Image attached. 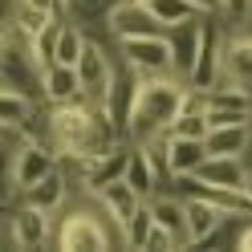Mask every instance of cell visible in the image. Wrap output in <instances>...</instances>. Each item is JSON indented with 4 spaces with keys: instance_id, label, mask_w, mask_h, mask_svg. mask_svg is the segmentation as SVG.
<instances>
[{
    "instance_id": "obj_1",
    "label": "cell",
    "mask_w": 252,
    "mask_h": 252,
    "mask_svg": "<svg viewBox=\"0 0 252 252\" xmlns=\"http://www.w3.org/2000/svg\"><path fill=\"white\" fill-rule=\"evenodd\" d=\"M183 94H187V82L175 77V73L143 77L134 114H130V122H126V143L147 147V143H155V138L171 134V122H175L179 110H183Z\"/></svg>"
},
{
    "instance_id": "obj_2",
    "label": "cell",
    "mask_w": 252,
    "mask_h": 252,
    "mask_svg": "<svg viewBox=\"0 0 252 252\" xmlns=\"http://www.w3.org/2000/svg\"><path fill=\"white\" fill-rule=\"evenodd\" d=\"M53 244L57 248H69V252H102V248H126L122 240V228L110 220L106 212H90V208H77L61 220V228L53 232Z\"/></svg>"
},
{
    "instance_id": "obj_3",
    "label": "cell",
    "mask_w": 252,
    "mask_h": 252,
    "mask_svg": "<svg viewBox=\"0 0 252 252\" xmlns=\"http://www.w3.org/2000/svg\"><path fill=\"white\" fill-rule=\"evenodd\" d=\"M143 77L147 73H138L134 65H126V61L118 57V65H114V77H110V86H106V94H102V114L110 118L122 130V138H126V122H130V114H134V102H138V90H143Z\"/></svg>"
},
{
    "instance_id": "obj_4",
    "label": "cell",
    "mask_w": 252,
    "mask_h": 252,
    "mask_svg": "<svg viewBox=\"0 0 252 252\" xmlns=\"http://www.w3.org/2000/svg\"><path fill=\"white\" fill-rule=\"evenodd\" d=\"M118 57L126 65H134L138 73L159 77V73H175V57H171L167 33H147V37H126L118 41Z\"/></svg>"
},
{
    "instance_id": "obj_5",
    "label": "cell",
    "mask_w": 252,
    "mask_h": 252,
    "mask_svg": "<svg viewBox=\"0 0 252 252\" xmlns=\"http://www.w3.org/2000/svg\"><path fill=\"white\" fill-rule=\"evenodd\" d=\"M126 163H130V143H114V147L102 151V155L73 159V167H77V183H82L86 195L102 191V187L114 183V179H126Z\"/></svg>"
},
{
    "instance_id": "obj_6",
    "label": "cell",
    "mask_w": 252,
    "mask_h": 252,
    "mask_svg": "<svg viewBox=\"0 0 252 252\" xmlns=\"http://www.w3.org/2000/svg\"><path fill=\"white\" fill-rule=\"evenodd\" d=\"M49 212H41L33 208V203H12V212H8V244L12 248H45V244H53V232H49Z\"/></svg>"
},
{
    "instance_id": "obj_7",
    "label": "cell",
    "mask_w": 252,
    "mask_h": 252,
    "mask_svg": "<svg viewBox=\"0 0 252 252\" xmlns=\"http://www.w3.org/2000/svg\"><path fill=\"white\" fill-rule=\"evenodd\" d=\"M106 33L114 41H126V37H147V33H167V25L155 17V8L143 4V0H118L106 17Z\"/></svg>"
},
{
    "instance_id": "obj_8",
    "label": "cell",
    "mask_w": 252,
    "mask_h": 252,
    "mask_svg": "<svg viewBox=\"0 0 252 252\" xmlns=\"http://www.w3.org/2000/svg\"><path fill=\"white\" fill-rule=\"evenodd\" d=\"M57 163V147L53 143H45V138H33V143H25L17 155H12V167H8V175H12V191H25V187H33L37 179H45Z\"/></svg>"
},
{
    "instance_id": "obj_9",
    "label": "cell",
    "mask_w": 252,
    "mask_h": 252,
    "mask_svg": "<svg viewBox=\"0 0 252 252\" xmlns=\"http://www.w3.org/2000/svg\"><path fill=\"white\" fill-rule=\"evenodd\" d=\"M203 25L208 17H191V21H179V25H167V45H171V57H175V77H191L195 61H199V45H203Z\"/></svg>"
},
{
    "instance_id": "obj_10",
    "label": "cell",
    "mask_w": 252,
    "mask_h": 252,
    "mask_svg": "<svg viewBox=\"0 0 252 252\" xmlns=\"http://www.w3.org/2000/svg\"><path fill=\"white\" fill-rule=\"evenodd\" d=\"M114 53L110 49H102V41H86V53H82V61H77V73H82V90H86V98L98 106L102 102V94H106V86H110V77H114Z\"/></svg>"
},
{
    "instance_id": "obj_11",
    "label": "cell",
    "mask_w": 252,
    "mask_h": 252,
    "mask_svg": "<svg viewBox=\"0 0 252 252\" xmlns=\"http://www.w3.org/2000/svg\"><path fill=\"white\" fill-rule=\"evenodd\" d=\"M248 159L244 155H208V159L199 163L195 179L203 187H224V191H244L248 183Z\"/></svg>"
},
{
    "instance_id": "obj_12",
    "label": "cell",
    "mask_w": 252,
    "mask_h": 252,
    "mask_svg": "<svg viewBox=\"0 0 252 252\" xmlns=\"http://www.w3.org/2000/svg\"><path fill=\"white\" fill-rule=\"evenodd\" d=\"M41 98L49 106H65V102H90L82 90V73L77 65H61V61H49L41 73Z\"/></svg>"
},
{
    "instance_id": "obj_13",
    "label": "cell",
    "mask_w": 252,
    "mask_h": 252,
    "mask_svg": "<svg viewBox=\"0 0 252 252\" xmlns=\"http://www.w3.org/2000/svg\"><path fill=\"white\" fill-rule=\"evenodd\" d=\"M183 199H187V232H191V244H208L224 228L228 212L220 203H212L208 195H183Z\"/></svg>"
},
{
    "instance_id": "obj_14",
    "label": "cell",
    "mask_w": 252,
    "mask_h": 252,
    "mask_svg": "<svg viewBox=\"0 0 252 252\" xmlns=\"http://www.w3.org/2000/svg\"><path fill=\"white\" fill-rule=\"evenodd\" d=\"M90 199L98 203V208H102L110 220H114L118 228H126V220H130V216L138 212V203H143V195H138V191H134V187L126 183V179H114V183H106L102 191H94ZM122 240H126V236H122Z\"/></svg>"
},
{
    "instance_id": "obj_15",
    "label": "cell",
    "mask_w": 252,
    "mask_h": 252,
    "mask_svg": "<svg viewBox=\"0 0 252 252\" xmlns=\"http://www.w3.org/2000/svg\"><path fill=\"white\" fill-rule=\"evenodd\" d=\"M21 199L53 216V212H61V208H65V199H69V175H65L61 167H53L45 179H37L33 187H25V191H21Z\"/></svg>"
},
{
    "instance_id": "obj_16",
    "label": "cell",
    "mask_w": 252,
    "mask_h": 252,
    "mask_svg": "<svg viewBox=\"0 0 252 252\" xmlns=\"http://www.w3.org/2000/svg\"><path fill=\"white\" fill-rule=\"evenodd\" d=\"M224 65L232 69L236 86L244 94H252V25H236V33L224 41Z\"/></svg>"
},
{
    "instance_id": "obj_17",
    "label": "cell",
    "mask_w": 252,
    "mask_h": 252,
    "mask_svg": "<svg viewBox=\"0 0 252 252\" xmlns=\"http://www.w3.org/2000/svg\"><path fill=\"white\" fill-rule=\"evenodd\" d=\"M163 155L175 175H195L199 163L208 159V143L203 138H183V134H163Z\"/></svg>"
},
{
    "instance_id": "obj_18",
    "label": "cell",
    "mask_w": 252,
    "mask_h": 252,
    "mask_svg": "<svg viewBox=\"0 0 252 252\" xmlns=\"http://www.w3.org/2000/svg\"><path fill=\"white\" fill-rule=\"evenodd\" d=\"M0 122L4 126H33V94H25L17 86H4V98H0Z\"/></svg>"
},
{
    "instance_id": "obj_19",
    "label": "cell",
    "mask_w": 252,
    "mask_h": 252,
    "mask_svg": "<svg viewBox=\"0 0 252 252\" xmlns=\"http://www.w3.org/2000/svg\"><path fill=\"white\" fill-rule=\"evenodd\" d=\"M86 25L82 21H65L61 25V37H57V57L53 61H61V65H77L82 61V53H86Z\"/></svg>"
},
{
    "instance_id": "obj_20",
    "label": "cell",
    "mask_w": 252,
    "mask_h": 252,
    "mask_svg": "<svg viewBox=\"0 0 252 252\" xmlns=\"http://www.w3.org/2000/svg\"><path fill=\"white\" fill-rule=\"evenodd\" d=\"M151 232H155V212H151V199H143V203H138V212L126 220V228H122L126 248H147Z\"/></svg>"
},
{
    "instance_id": "obj_21",
    "label": "cell",
    "mask_w": 252,
    "mask_h": 252,
    "mask_svg": "<svg viewBox=\"0 0 252 252\" xmlns=\"http://www.w3.org/2000/svg\"><path fill=\"white\" fill-rule=\"evenodd\" d=\"M212 122H208V110H179V118L171 122V134H183V138H208Z\"/></svg>"
},
{
    "instance_id": "obj_22",
    "label": "cell",
    "mask_w": 252,
    "mask_h": 252,
    "mask_svg": "<svg viewBox=\"0 0 252 252\" xmlns=\"http://www.w3.org/2000/svg\"><path fill=\"white\" fill-rule=\"evenodd\" d=\"M61 25H65V21H61V17H53V21L45 25V29H41V33H37L33 41H29V45H33V53H37V61H41V65H49V61L57 57V37H61Z\"/></svg>"
},
{
    "instance_id": "obj_23",
    "label": "cell",
    "mask_w": 252,
    "mask_h": 252,
    "mask_svg": "<svg viewBox=\"0 0 252 252\" xmlns=\"http://www.w3.org/2000/svg\"><path fill=\"white\" fill-rule=\"evenodd\" d=\"M155 17H159L163 25H179V21H191L199 17V8L191 4V0H151Z\"/></svg>"
},
{
    "instance_id": "obj_24",
    "label": "cell",
    "mask_w": 252,
    "mask_h": 252,
    "mask_svg": "<svg viewBox=\"0 0 252 252\" xmlns=\"http://www.w3.org/2000/svg\"><path fill=\"white\" fill-rule=\"evenodd\" d=\"M232 248H240V252H252V220H248V224H244L240 232L232 236Z\"/></svg>"
},
{
    "instance_id": "obj_25",
    "label": "cell",
    "mask_w": 252,
    "mask_h": 252,
    "mask_svg": "<svg viewBox=\"0 0 252 252\" xmlns=\"http://www.w3.org/2000/svg\"><path fill=\"white\" fill-rule=\"evenodd\" d=\"M191 4L203 12V17H220V8H224V0H191Z\"/></svg>"
},
{
    "instance_id": "obj_26",
    "label": "cell",
    "mask_w": 252,
    "mask_h": 252,
    "mask_svg": "<svg viewBox=\"0 0 252 252\" xmlns=\"http://www.w3.org/2000/svg\"><path fill=\"white\" fill-rule=\"evenodd\" d=\"M244 191H248V199H252V171H248V183H244Z\"/></svg>"
},
{
    "instance_id": "obj_27",
    "label": "cell",
    "mask_w": 252,
    "mask_h": 252,
    "mask_svg": "<svg viewBox=\"0 0 252 252\" xmlns=\"http://www.w3.org/2000/svg\"><path fill=\"white\" fill-rule=\"evenodd\" d=\"M248 25H252V12H248Z\"/></svg>"
},
{
    "instance_id": "obj_28",
    "label": "cell",
    "mask_w": 252,
    "mask_h": 252,
    "mask_svg": "<svg viewBox=\"0 0 252 252\" xmlns=\"http://www.w3.org/2000/svg\"><path fill=\"white\" fill-rule=\"evenodd\" d=\"M143 4H151V0H143Z\"/></svg>"
}]
</instances>
